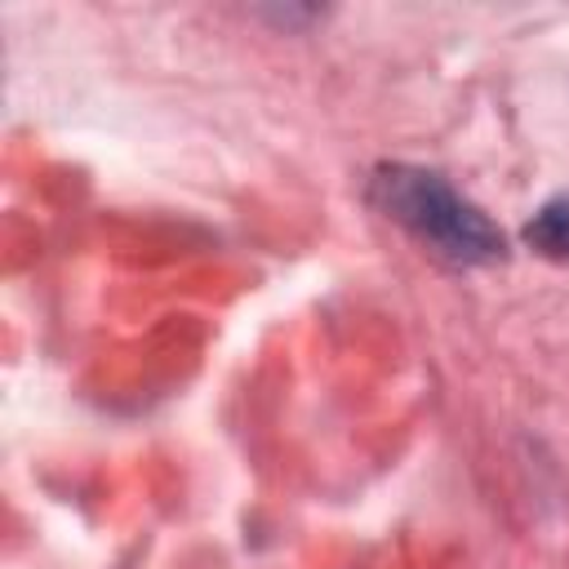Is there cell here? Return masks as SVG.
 <instances>
[{
  "mask_svg": "<svg viewBox=\"0 0 569 569\" xmlns=\"http://www.w3.org/2000/svg\"><path fill=\"white\" fill-rule=\"evenodd\" d=\"M369 204L449 267H489L507 258L498 222L431 169L378 164L369 173Z\"/></svg>",
  "mask_w": 569,
  "mask_h": 569,
  "instance_id": "6da1fadb",
  "label": "cell"
},
{
  "mask_svg": "<svg viewBox=\"0 0 569 569\" xmlns=\"http://www.w3.org/2000/svg\"><path fill=\"white\" fill-rule=\"evenodd\" d=\"M525 244H529L538 258L569 262V191L551 196V200L525 222Z\"/></svg>",
  "mask_w": 569,
  "mask_h": 569,
  "instance_id": "7a4b0ae2",
  "label": "cell"
}]
</instances>
